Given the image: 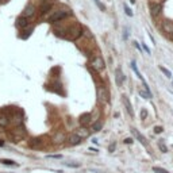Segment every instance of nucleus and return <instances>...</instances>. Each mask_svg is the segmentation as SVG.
Returning <instances> with one entry per match:
<instances>
[{
	"mask_svg": "<svg viewBox=\"0 0 173 173\" xmlns=\"http://www.w3.org/2000/svg\"><path fill=\"white\" fill-rule=\"evenodd\" d=\"M91 67H92V69H95L96 72H103L106 68V62L102 57H95L92 59V62H91Z\"/></svg>",
	"mask_w": 173,
	"mask_h": 173,
	"instance_id": "obj_2",
	"label": "nucleus"
},
{
	"mask_svg": "<svg viewBox=\"0 0 173 173\" xmlns=\"http://www.w3.org/2000/svg\"><path fill=\"white\" fill-rule=\"evenodd\" d=\"M8 124H10V118H8V115L0 112V127H7Z\"/></svg>",
	"mask_w": 173,
	"mask_h": 173,
	"instance_id": "obj_16",
	"label": "nucleus"
},
{
	"mask_svg": "<svg viewBox=\"0 0 173 173\" xmlns=\"http://www.w3.org/2000/svg\"><path fill=\"white\" fill-rule=\"evenodd\" d=\"M153 171L156 172V173H169L168 171H166V169H164V168H158V166H154Z\"/></svg>",
	"mask_w": 173,
	"mask_h": 173,
	"instance_id": "obj_24",
	"label": "nucleus"
},
{
	"mask_svg": "<svg viewBox=\"0 0 173 173\" xmlns=\"http://www.w3.org/2000/svg\"><path fill=\"white\" fill-rule=\"evenodd\" d=\"M162 30L165 31V33L173 34V22H171V20H164L162 22Z\"/></svg>",
	"mask_w": 173,
	"mask_h": 173,
	"instance_id": "obj_14",
	"label": "nucleus"
},
{
	"mask_svg": "<svg viewBox=\"0 0 173 173\" xmlns=\"http://www.w3.org/2000/svg\"><path fill=\"white\" fill-rule=\"evenodd\" d=\"M70 15V12L67 11V10H58V11H54L52 15L48 18V22L49 23H57V22H61L64 20L65 18H68Z\"/></svg>",
	"mask_w": 173,
	"mask_h": 173,
	"instance_id": "obj_1",
	"label": "nucleus"
},
{
	"mask_svg": "<svg viewBox=\"0 0 173 173\" xmlns=\"http://www.w3.org/2000/svg\"><path fill=\"white\" fill-rule=\"evenodd\" d=\"M49 158H57V160H61L62 158V156L61 154H49Z\"/></svg>",
	"mask_w": 173,
	"mask_h": 173,
	"instance_id": "obj_30",
	"label": "nucleus"
},
{
	"mask_svg": "<svg viewBox=\"0 0 173 173\" xmlns=\"http://www.w3.org/2000/svg\"><path fill=\"white\" fill-rule=\"evenodd\" d=\"M65 141V137H64V134H57L54 137V142L56 143H62Z\"/></svg>",
	"mask_w": 173,
	"mask_h": 173,
	"instance_id": "obj_22",
	"label": "nucleus"
},
{
	"mask_svg": "<svg viewBox=\"0 0 173 173\" xmlns=\"http://www.w3.org/2000/svg\"><path fill=\"white\" fill-rule=\"evenodd\" d=\"M150 14H152L153 18H157L160 16V14H161L162 11V4L161 3H150Z\"/></svg>",
	"mask_w": 173,
	"mask_h": 173,
	"instance_id": "obj_3",
	"label": "nucleus"
},
{
	"mask_svg": "<svg viewBox=\"0 0 173 173\" xmlns=\"http://www.w3.org/2000/svg\"><path fill=\"white\" fill-rule=\"evenodd\" d=\"M0 162L3 164V165H7V166H18V164L14 161V160H10V158H2L0 160Z\"/></svg>",
	"mask_w": 173,
	"mask_h": 173,
	"instance_id": "obj_18",
	"label": "nucleus"
},
{
	"mask_svg": "<svg viewBox=\"0 0 173 173\" xmlns=\"http://www.w3.org/2000/svg\"><path fill=\"white\" fill-rule=\"evenodd\" d=\"M158 147H160V150H161L162 153H168V147H166L165 143H164V139L158 141Z\"/></svg>",
	"mask_w": 173,
	"mask_h": 173,
	"instance_id": "obj_21",
	"label": "nucleus"
},
{
	"mask_svg": "<svg viewBox=\"0 0 173 173\" xmlns=\"http://www.w3.org/2000/svg\"><path fill=\"white\" fill-rule=\"evenodd\" d=\"M23 15H24V16H27V18L34 16V15H35V7H34L33 4H29L26 8H24Z\"/></svg>",
	"mask_w": 173,
	"mask_h": 173,
	"instance_id": "obj_15",
	"label": "nucleus"
},
{
	"mask_svg": "<svg viewBox=\"0 0 173 173\" xmlns=\"http://www.w3.org/2000/svg\"><path fill=\"white\" fill-rule=\"evenodd\" d=\"M146 118H147V111H146V108H142L141 110V119L145 121Z\"/></svg>",
	"mask_w": 173,
	"mask_h": 173,
	"instance_id": "obj_25",
	"label": "nucleus"
},
{
	"mask_svg": "<svg viewBox=\"0 0 173 173\" xmlns=\"http://www.w3.org/2000/svg\"><path fill=\"white\" fill-rule=\"evenodd\" d=\"M52 7H53V2H52V0H43L42 4H41V7H39L41 15L48 14V12L52 10Z\"/></svg>",
	"mask_w": 173,
	"mask_h": 173,
	"instance_id": "obj_4",
	"label": "nucleus"
},
{
	"mask_svg": "<svg viewBox=\"0 0 173 173\" xmlns=\"http://www.w3.org/2000/svg\"><path fill=\"white\" fill-rule=\"evenodd\" d=\"M97 96H99V100H102V102H108V93H107L106 88L103 85H100L97 88Z\"/></svg>",
	"mask_w": 173,
	"mask_h": 173,
	"instance_id": "obj_6",
	"label": "nucleus"
},
{
	"mask_svg": "<svg viewBox=\"0 0 173 173\" xmlns=\"http://www.w3.org/2000/svg\"><path fill=\"white\" fill-rule=\"evenodd\" d=\"M139 95L142 96L143 99H150V97H152V96L149 95V93H147V92H143V91H139Z\"/></svg>",
	"mask_w": 173,
	"mask_h": 173,
	"instance_id": "obj_28",
	"label": "nucleus"
},
{
	"mask_svg": "<svg viewBox=\"0 0 173 173\" xmlns=\"http://www.w3.org/2000/svg\"><path fill=\"white\" fill-rule=\"evenodd\" d=\"M115 146H116L115 142H114V143H111V145H110V146H108V150L112 153V152H114V150H115Z\"/></svg>",
	"mask_w": 173,
	"mask_h": 173,
	"instance_id": "obj_32",
	"label": "nucleus"
},
{
	"mask_svg": "<svg viewBox=\"0 0 173 173\" xmlns=\"http://www.w3.org/2000/svg\"><path fill=\"white\" fill-rule=\"evenodd\" d=\"M69 33H74V34H72V35H69V37H68L69 39L74 41V39H77L78 37L81 35V33H83V30H81V27L76 26V27H73V29H70V30H69Z\"/></svg>",
	"mask_w": 173,
	"mask_h": 173,
	"instance_id": "obj_11",
	"label": "nucleus"
},
{
	"mask_svg": "<svg viewBox=\"0 0 173 173\" xmlns=\"http://www.w3.org/2000/svg\"><path fill=\"white\" fill-rule=\"evenodd\" d=\"M131 133H133V135H134V137H135V138H137V139H138V141H139V142H141V143H142V145H145V146H146V145H147V141H146V139H145V138H143V135H142V134H141V133H139V131H138V130H137V128H131Z\"/></svg>",
	"mask_w": 173,
	"mask_h": 173,
	"instance_id": "obj_13",
	"label": "nucleus"
},
{
	"mask_svg": "<svg viewBox=\"0 0 173 173\" xmlns=\"http://www.w3.org/2000/svg\"><path fill=\"white\" fill-rule=\"evenodd\" d=\"M131 69H133V70L135 72V74H137V77L139 78V80L142 81V83H145V80H143V76H142V74H141V72H139V69H138L137 64H135V61H133V62H131Z\"/></svg>",
	"mask_w": 173,
	"mask_h": 173,
	"instance_id": "obj_17",
	"label": "nucleus"
},
{
	"mask_svg": "<svg viewBox=\"0 0 173 173\" xmlns=\"http://www.w3.org/2000/svg\"><path fill=\"white\" fill-rule=\"evenodd\" d=\"M123 97V104H124V107H126V111H127V114L133 118L134 116V111H133V106H131V103H130V100H128V97L127 96H122Z\"/></svg>",
	"mask_w": 173,
	"mask_h": 173,
	"instance_id": "obj_8",
	"label": "nucleus"
},
{
	"mask_svg": "<svg viewBox=\"0 0 173 173\" xmlns=\"http://www.w3.org/2000/svg\"><path fill=\"white\" fill-rule=\"evenodd\" d=\"M0 2H2V0H0Z\"/></svg>",
	"mask_w": 173,
	"mask_h": 173,
	"instance_id": "obj_38",
	"label": "nucleus"
},
{
	"mask_svg": "<svg viewBox=\"0 0 173 173\" xmlns=\"http://www.w3.org/2000/svg\"><path fill=\"white\" fill-rule=\"evenodd\" d=\"M134 46H135V48H138V49H141L139 48V43H138V42H134Z\"/></svg>",
	"mask_w": 173,
	"mask_h": 173,
	"instance_id": "obj_35",
	"label": "nucleus"
},
{
	"mask_svg": "<svg viewBox=\"0 0 173 173\" xmlns=\"http://www.w3.org/2000/svg\"><path fill=\"white\" fill-rule=\"evenodd\" d=\"M81 142H83V139H81L77 134H72L70 137L68 138V143L70 145V146H77V145H80Z\"/></svg>",
	"mask_w": 173,
	"mask_h": 173,
	"instance_id": "obj_9",
	"label": "nucleus"
},
{
	"mask_svg": "<svg viewBox=\"0 0 173 173\" xmlns=\"http://www.w3.org/2000/svg\"><path fill=\"white\" fill-rule=\"evenodd\" d=\"M123 142H124L126 145H131V143H133V139H131V138H126Z\"/></svg>",
	"mask_w": 173,
	"mask_h": 173,
	"instance_id": "obj_33",
	"label": "nucleus"
},
{
	"mask_svg": "<svg viewBox=\"0 0 173 173\" xmlns=\"http://www.w3.org/2000/svg\"><path fill=\"white\" fill-rule=\"evenodd\" d=\"M67 166H69V168H80V164H76V162H67Z\"/></svg>",
	"mask_w": 173,
	"mask_h": 173,
	"instance_id": "obj_26",
	"label": "nucleus"
},
{
	"mask_svg": "<svg viewBox=\"0 0 173 173\" xmlns=\"http://www.w3.org/2000/svg\"><path fill=\"white\" fill-rule=\"evenodd\" d=\"M130 3L131 4H135V0H130Z\"/></svg>",
	"mask_w": 173,
	"mask_h": 173,
	"instance_id": "obj_36",
	"label": "nucleus"
},
{
	"mask_svg": "<svg viewBox=\"0 0 173 173\" xmlns=\"http://www.w3.org/2000/svg\"><path fill=\"white\" fill-rule=\"evenodd\" d=\"M102 128H103V123H102V122H95V123H92V131H95V133L100 131Z\"/></svg>",
	"mask_w": 173,
	"mask_h": 173,
	"instance_id": "obj_19",
	"label": "nucleus"
},
{
	"mask_svg": "<svg viewBox=\"0 0 173 173\" xmlns=\"http://www.w3.org/2000/svg\"><path fill=\"white\" fill-rule=\"evenodd\" d=\"M16 24L20 27V29H24V27H27V26H29V24H30V20H29V18H27V16H24V15H22V16L18 18Z\"/></svg>",
	"mask_w": 173,
	"mask_h": 173,
	"instance_id": "obj_12",
	"label": "nucleus"
},
{
	"mask_svg": "<svg viewBox=\"0 0 173 173\" xmlns=\"http://www.w3.org/2000/svg\"><path fill=\"white\" fill-rule=\"evenodd\" d=\"M0 146H4V142H2V141H0Z\"/></svg>",
	"mask_w": 173,
	"mask_h": 173,
	"instance_id": "obj_37",
	"label": "nucleus"
},
{
	"mask_svg": "<svg viewBox=\"0 0 173 173\" xmlns=\"http://www.w3.org/2000/svg\"><path fill=\"white\" fill-rule=\"evenodd\" d=\"M93 2H95V4L97 5V7H99V10H100V11H106L104 4H103V3L100 2V0H93Z\"/></svg>",
	"mask_w": 173,
	"mask_h": 173,
	"instance_id": "obj_23",
	"label": "nucleus"
},
{
	"mask_svg": "<svg viewBox=\"0 0 173 173\" xmlns=\"http://www.w3.org/2000/svg\"><path fill=\"white\" fill-rule=\"evenodd\" d=\"M164 131V128L161 127V126H156V127H154V133L156 134H161Z\"/></svg>",
	"mask_w": 173,
	"mask_h": 173,
	"instance_id": "obj_27",
	"label": "nucleus"
},
{
	"mask_svg": "<svg viewBox=\"0 0 173 173\" xmlns=\"http://www.w3.org/2000/svg\"><path fill=\"white\" fill-rule=\"evenodd\" d=\"M89 123H92V115L91 114H83L80 116V124L87 127Z\"/></svg>",
	"mask_w": 173,
	"mask_h": 173,
	"instance_id": "obj_10",
	"label": "nucleus"
},
{
	"mask_svg": "<svg viewBox=\"0 0 173 173\" xmlns=\"http://www.w3.org/2000/svg\"><path fill=\"white\" fill-rule=\"evenodd\" d=\"M123 38H124V39H127V38H128V31H127V29H126V30H124V33H123Z\"/></svg>",
	"mask_w": 173,
	"mask_h": 173,
	"instance_id": "obj_34",
	"label": "nucleus"
},
{
	"mask_svg": "<svg viewBox=\"0 0 173 173\" xmlns=\"http://www.w3.org/2000/svg\"><path fill=\"white\" fill-rule=\"evenodd\" d=\"M142 48H143V50H145V52H146V54H152V52H150V49L149 48H147V46H146V43H143V45H142Z\"/></svg>",
	"mask_w": 173,
	"mask_h": 173,
	"instance_id": "obj_31",
	"label": "nucleus"
},
{
	"mask_svg": "<svg viewBox=\"0 0 173 173\" xmlns=\"http://www.w3.org/2000/svg\"><path fill=\"white\" fill-rule=\"evenodd\" d=\"M124 11H126V15H127V16H133V11H131L126 4H124Z\"/></svg>",
	"mask_w": 173,
	"mask_h": 173,
	"instance_id": "obj_29",
	"label": "nucleus"
},
{
	"mask_svg": "<svg viewBox=\"0 0 173 173\" xmlns=\"http://www.w3.org/2000/svg\"><path fill=\"white\" fill-rule=\"evenodd\" d=\"M160 70H161V72H162V73H164V74H165V76H166V77H168V78H172V72H171V70H169V69H166L165 67H160Z\"/></svg>",
	"mask_w": 173,
	"mask_h": 173,
	"instance_id": "obj_20",
	"label": "nucleus"
},
{
	"mask_svg": "<svg viewBox=\"0 0 173 173\" xmlns=\"http://www.w3.org/2000/svg\"><path fill=\"white\" fill-rule=\"evenodd\" d=\"M74 134H77V135H78V137H80V138H81V139H85V138H88V137H89V134H91V131H89V130H88V128H87V127H84V126H83V127H80V128H77V130H76V131H74Z\"/></svg>",
	"mask_w": 173,
	"mask_h": 173,
	"instance_id": "obj_7",
	"label": "nucleus"
},
{
	"mask_svg": "<svg viewBox=\"0 0 173 173\" xmlns=\"http://www.w3.org/2000/svg\"><path fill=\"white\" fill-rule=\"evenodd\" d=\"M115 81H116V85L118 87H122L123 85V83L126 81V76L123 74V72H122L121 68H118L115 70Z\"/></svg>",
	"mask_w": 173,
	"mask_h": 173,
	"instance_id": "obj_5",
	"label": "nucleus"
}]
</instances>
